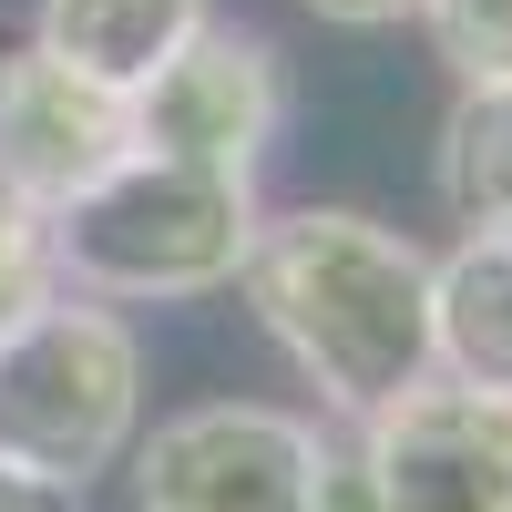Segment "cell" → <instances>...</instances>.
Returning <instances> with one entry per match:
<instances>
[{
  "instance_id": "cell-1",
  "label": "cell",
  "mask_w": 512,
  "mask_h": 512,
  "mask_svg": "<svg viewBox=\"0 0 512 512\" xmlns=\"http://www.w3.org/2000/svg\"><path fill=\"white\" fill-rule=\"evenodd\" d=\"M236 287L256 297L287 369L318 390V410H338L349 431L431 379V246L359 205L256 216Z\"/></svg>"
},
{
  "instance_id": "cell-2",
  "label": "cell",
  "mask_w": 512,
  "mask_h": 512,
  "mask_svg": "<svg viewBox=\"0 0 512 512\" xmlns=\"http://www.w3.org/2000/svg\"><path fill=\"white\" fill-rule=\"evenodd\" d=\"M256 185L205 175L175 154H123L93 195L52 216V267L93 308H175V297H216L246 277L256 246Z\"/></svg>"
},
{
  "instance_id": "cell-3",
  "label": "cell",
  "mask_w": 512,
  "mask_h": 512,
  "mask_svg": "<svg viewBox=\"0 0 512 512\" xmlns=\"http://www.w3.org/2000/svg\"><path fill=\"white\" fill-rule=\"evenodd\" d=\"M144 431V338L123 308L41 297L21 328H0V472L93 492Z\"/></svg>"
},
{
  "instance_id": "cell-4",
  "label": "cell",
  "mask_w": 512,
  "mask_h": 512,
  "mask_svg": "<svg viewBox=\"0 0 512 512\" xmlns=\"http://www.w3.org/2000/svg\"><path fill=\"white\" fill-rule=\"evenodd\" d=\"M328 431L277 400H195L123 451L134 512H308L328 472Z\"/></svg>"
},
{
  "instance_id": "cell-5",
  "label": "cell",
  "mask_w": 512,
  "mask_h": 512,
  "mask_svg": "<svg viewBox=\"0 0 512 512\" xmlns=\"http://www.w3.org/2000/svg\"><path fill=\"white\" fill-rule=\"evenodd\" d=\"M134 134H144V154H175V164L256 185L277 134H287V52L246 21H205L134 93Z\"/></svg>"
},
{
  "instance_id": "cell-6",
  "label": "cell",
  "mask_w": 512,
  "mask_h": 512,
  "mask_svg": "<svg viewBox=\"0 0 512 512\" xmlns=\"http://www.w3.org/2000/svg\"><path fill=\"white\" fill-rule=\"evenodd\" d=\"M359 472L379 512H512V400L420 379L379 420H359Z\"/></svg>"
},
{
  "instance_id": "cell-7",
  "label": "cell",
  "mask_w": 512,
  "mask_h": 512,
  "mask_svg": "<svg viewBox=\"0 0 512 512\" xmlns=\"http://www.w3.org/2000/svg\"><path fill=\"white\" fill-rule=\"evenodd\" d=\"M123 154H144L134 93L52 62L41 41L0 52V185H21L41 216H62L72 195H93Z\"/></svg>"
},
{
  "instance_id": "cell-8",
  "label": "cell",
  "mask_w": 512,
  "mask_h": 512,
  "mask_svg": "<svg viewBox=\"0 0 512 512\" xmlns=\"http://www.w3.org/2000/svg\"><path fill=\"white\" fill-rule=\"evenodd\" d=\"M431 379L512 400V246H502V226L431 256Z\"/></svg>"
},
{
  "instance_id": "cell-9",
  "label": "cell",
  "mask_w": 512,
  "mask_h": 512,
  "mask_svg": "<svg viewBox=\"0 0 512 512\" xmlns=\"http://www.w3.org/2000/svg\"><path fill=\"white\" fill-rule=\"evenodd\" d=\"M216 21V0H41L31 41L72 72L113 82V93H144V82L185 52V41Z\"/></svg>"
},
{
  "instance_id": "cell-10",
  "label": "cell",
  "mask_w": 512,
  "mask_h": 512,
  "mask_svg": "<svg viewBox=\"0 0 512 512\" xmlns=\"http://www.w3.org/2000/svg\"><path fill=\"white\" fill-rule=\"evenodd\" d=\"M431 185L461 216V236L512 226V82H461L431 144Z\"/></svg>"
},
{
  "instance_id": "cell-11",
  "label": "cell",
  "mask_w": 512,
  "mask_h": 512,
  "mask_svg": "<svg viewBox=\"0 0 512 512\" xmlns=\"http://www.w3.org/2000/svg\"><path fill=\"white\" fill-rule=\"evenodd\" d=\"M420 31L451 82H512V0H420Z\"/></svg>"
},
{
  "instance_id": "cell-12",
  "label": "cell",
  "mask_w": 512,
  "mask_h": 512,
  "mask_svg": "<svg viewBox=\"0 0 512 512\" xmlns=\"http://www.w3.org/2000/svg\"><path fill=\"white\" fill-rule=\"evenodd\" d=\"M41 297H62V267H52V216H41L21 185H0V328H21Z\"/></svg>"
},
{
  "instance_id": "cell-13",
  "label": "cell",
  "mask_w": 512,
  "mask_h": 512,
  "mask_svg": "<svg viewBox=\"0 0 512 512\" xmlns=\"http://www.w3.org/2000/svg\"><path fill=\"white\" fill-rule=\"evenodd\" d=\"M297 11H318L328 31H400L420 21V0H297Z\"/></svg>"
},
{
  "instance_id": "cell-14",
  "label": "cell",
  "mask_w": 512,
  "mask_h": 512,
  "mask_svg": "<svg viewBox=\"0 0 512 512\" xmlns=\"http://www.w3.org/2000/svg\"><path fill=\"white\" fill-rule=\"evenodd\" d=\"M308 512H379L369 472H359V451H328V472H318V502Z\"/></svg>"
},
{
  "instance_id": "cell-15",
  "label": "cell",
  "mask_w": 512,
  "mask_h": 512,
  "mask_svg": "<svg viewBox=\"0 0 512 512\" xmlns=\"http://www.w3.org/2000/svg\"><path fill=\"white\" fill-rule=\"evenodd\" d=\"M0 512H82V492H52V482H21V472H0Z\"/></svg>"
},
{
  "instance_id": "cell-16",
  "label": "cell",
  "mask_w": 512,
  "mask_h": 512,
  "mask_svg": "<svg viewBox=\"0 0 512 512\" xmlns=\"http://www.w3.org/2000/svg\"><path fill=\"white\" fill-rule=\"evenodd\" d=\"M502 246H512V226H502Z\"/></svg>"
}]
</instances>
